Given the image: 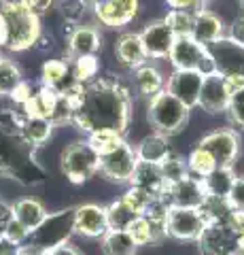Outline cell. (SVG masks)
<instances>
[{
	"instance_id": "8fae6325",
	"label": "cell",
	"mask_w": 244,
	"mask_h": 255,
	"mask_svg": "<svg viewBox=\"0 0 244 255\" xmlns=\"http://www.w3.org/2000/svg\"><path fill=\"white\" fill-rule=\"evenodd\" d=\"M138 0H93L91 11L102 26L106 28H125L138 15Z\"/></svg>"
},
{
	"instance_id": "816d5d0a",
	"label": "cell",
	"mask_w": 244,
	"mask_h": 255,
	"mask_svg": "<svg viewBox=\"0 0 244 255\" xmlns=\"http://www.w3.org/2000/svg\"><path fill=\"white\" fill-rule=\"evenodd\" d=\"M47 255H83L81 253V249L79 247H75L73 243H64V245H58V247H53V249H49V251H45Z\"/></svg>"
},
{
	"instance_id": "7bdbcfd3",
	"label": "cell",
	"mask_w": 244,
	"mask_h": 255,
	"mask_svg": "<svg viewBox=\"0 0 244 255\" xmlns=\"http://www.w3.org/2000/svg\"><path fill=\"white\" fill-rule=\"evenodd\" d=\"M227 41H232L234 45H238L240 49H244V15L236 17L230 23V30H227Z\"/></svg>"
},
{
	"instance_id": "5bb4252c",
	"label": "cell",
	"mask_w": 244,
	"mask_h": 255,
	"mask_svg": "<svg viewBox=\"0 0 244 255\" xmlns=\"http://www.w3.org/2000/svg\"><path fill=\"white\" fill-rule=\"evenodd\" d=\"M102 49V34L91 23H77L70 28L66 36V53L68 60L85 58V55H96Z\"/></svg>"
},
{
	"instance_id": "d4e9b609",
	"label": "cell",
	"mask_w": 244,
	"mask_h": 255,
	"mask_svg": "<svg viewBox=\"0 0 244 255\" xmlns=\"http://www.w3.org/2000/svg\"><path fill=\"white\" fill-rule=\"evenodd\" d=\"M47 215L49 213H47L43 202H38L36 198H21V200H17L11 206V217L17 223H21L28 232H32V230L41 226Z\"/></svg>"
},
{
	"instance_id": "7a4b0ae2",
	"label": "cell",
	"mask_w": 244,
	"mask_h": 255,
	"mask_svg": "<svg viewBox=\"0 0 244 255\" xmlns=\"http://www.w3.org/2000/svg\"><path fill=\"white\" fill-rule=\"evenodd\" d=\"M6 23V45L4 49L21 53L38 45L43 38L41 17L30 13L26 6H21L17 0H6L0 9Z\"/></svg>"
},
{
	"instance_id": "74e56055",
	"label": "cell",
	"mask_w": 244,
	"mask_h": 255,
	"mask_svg": "<svg viewBox=\"0 0 244 255\" xmlns=\"http://www.w3.org/2000/svg\"><path fill=\"white\" fill-rule=\"evenodd\" d=\"M56 4L60 9V15L68 23H73V26L81 23L85 13H87V9H91V4L85 2V0H56Z\"/></svg>"
},
{
	"instance_id": "2e32d148",
	"label": "cell",
	"mask_w": 244,
	"mask_h": 255,
	"mask_svg": "<svg viewBox=\"0 0 244 255\" xmlns=\"http://www.w3.org/2000/svg\"><path fill=\"white\" fill-rule=\"evenodd\" d=\"M202 79L204 75L198 70H172V75L166 81V90L176 100L183 102L187 109H195L202 90Z\"/></svg>"
},
{
	"instance_id": "836d02e7",
	"label": "cell",
	"mask_w": 244,
	"mask_h": 255,
	"mask_svg": "<svg viewBox=\"0 0 244 255\" xmlns=\"http://www.w3.org/2000/svg\"><path fill=\"white\" fill-rule=\"evenodd\" d=\"M123 140H125V136H121V134L115 132V130H96V132L87 134V142L98 155L111 153V151H115Z\"/></svg>"
},
{
	"instance_id": "8d00e7d4",
	"label": "cell",
	"mask_w": 244,
	"mask_h": 255,
	"mask_svg": "<svg viewBox=\"0 0 244 255\" xmlns=\"http://www.w3.org/2000/svg\"><path fill=\"white\" fill-rule=\"evenodd\" d=\"M166 26L172 30V34L176 36H191V28H193V11H168L166 17Z\"/></svg>"
},
{
	"instance_id": "277c9868",
	"label": "cell",
	"mask_w": 244,
	"mask_h": 255,
	"mask_svg": "<svg viewBox=\"0 0 244 255\" xmlns=\"http://www.w3.org/2000/svg\"><path fill=\"white\" fill-rule=\"evenodd\" d=\"M189 115H191V109H187L168 90L155 94L147 107V122L151 124L153 132L168 138L183 132V128L189 124Z\"/></svg>"
},
{
	"instance_id": "9f6ffc18",
	"label": "cell",
	"mask_w": 244,
	"mask_h": 255,
	"mask_svg": "<svg viewBox=\"0 0 244 255\" xmlns=\"http://www.w3.org/2000/svg\"><path fill=\"white\" fill-rule=\"evenodd\" d=\"M198 2H200V4H204V2H212V0H198Z\"/></svg>"
},
{
	"instance_id": "9c48e42d",
	"label": "cell",
	"mask_w": 244,
	"mask_h": 255,
	"mask_svg": "<svg viewBox=\"0 0 244 255\" xmlns=\"http://www.w3.org/2000/svg\"><path fill=\"white\" fill-rule=\"evenodd\" d=\"M163 228H166V236L174 238V241H198L206 228V219H204L200 209L170 206Z\"/></svg>"
},
{
	"instance_id": "c3c4849f",
	"label": "cell",
	"mask_w": 244,
	"mask_h": 255,
	"mask_svg": "<svg viewBox=\"0 0 244 255\" xmlns=\"http://www.w3.org/2000/svg\"><path fill=\"white\" fill-rule=\"evenodd\" d=\"M223 79H225V87H227V92H230V96L236 94V92H240L244 87V75H240V73L223 75Z\"/></svg>"
},
{
	"instance_id": "3957f363",
	"label": "cell",
	"mask_w": 244,
	"mask_h": 255,
	"mask_svg": "<svg viewBox=\"0 0 244 255\" xmlns=\"http://www.w3.org/2000/svg\"><path fill=\"white\" fill-rule=\"evenodd\" d=\"M0 174L17 179L23 185L41 183L45 177L34 159V149L23 145L19 136L6 134H0Z\"/></svg>"
},
{
	"instance_id": "91938a15",
	"label": "cell",
	"mask_w": 244,
	"mask_h": 255,
	"mask_svg": "<svg viewBox=\"0 0 244 255\" xmlns=\"http://www.w3.org/2000/svg\"><path fill=\"white\" fill-rule=\"evenodd\" d=\"M85 2H89V4H91V2H93V0H85Z\"/></svg>"
},
{
	"instance_id": "4dcf8cb0",
	"label": "cell",
	"mask_w": 244,
	"mask_h": 255,
	"mask_svg": "<svg viewBox=\"0 0 244 255\" xmlns=\"http://www.w3.org/2000/svg\"><path fill=\"white\" fill-rule=\"evenodd\" d=\"M106 209V219H108V230H123V232H128V228L134 223V219L140 217V215H136L128 204H125L121 198L119 200L111 202L108 206H104Z\"/></svg>"
},
{
	"instance_id": "83f0119b",
	"label": "cell",
	"mask_w": 244,
	"mask_h": 255,
	"mask_svg": "<svg viewBox=\"0 0 244 255\" xmlns=\"http://www.w3.org/2000/svg\"><path fill=\"white\" fill-rule=\"evenodd\" d=\"M234 183H236L234 168H215L206 179H202L206 196H215V198H230Z\"/></svg>"
},
{
	"instance_id": "60d3db41",
	"label": "cell",
	"mask_w": 244,
	"mask_h": 255,
	"mask_svg": "<svg viewBox=\"0 0 244 255\" xmlns=\"http://www.w3.org/2000/svg\"><path fill=\"white\" fill-rule=\"evenodd\" d=\"M227 117H230V122L244 130V87L240 92H236L230 96V105H227Z\"/></svg>"
},
{
	"instance_id": "f6af8a7d",
	"label": "cell",
	"mask_w": 244,
	"mask_h": 255,
	"mask_svg": "<svg viewBox=\"0 0 244 255\" xmlns=\"http://www.w3.org/2000/svg\"><path fill=\"white\" fill-rule=\"evenodd\" d=\"M227 200L236 211H244V177H236V183Z\"/></svg>"
},
{
	"instance_id": "30bf717a",
	"label": "cell",
	"mask_w": 244,
	"mask_h": 255,
	"mask_svg": "<svg viewBox=\"0 0 244 255\" xmlns=\"http://www.w3.org/2000/svg\"><path fill=\"white\" fill-rule=\"evenodd\" d=\"M136 164H138L136 151H134L132 145H128V142L123 140L115 151H111V153H106V155H100L98 172L106 181L121 185V183H130Z\"/></svg>"
},
{
	"instance_id": "44dd1931",
	"label": "cell",
	"mask_w": 244,
	"mask_h": 255,
	"mask_svg": "<svg viewBox=\"0 0 244 255\" xmlns=\"http://www.w3.org/2000/svg\"><path fill=\"white\" fill-rule=\"evenodd\" d=\"M115 55L119 60V64H123L130 70H136L145 62H149L138 32H123V34H119V38L115 43Z\"/></svg>"
},
{
	"instance_id": "5b68a950",
	"label": "cell",
	"mask_w": 244,
	"mask_h": 255,
	"mask_svg": "<svg viewBox=\"0 0 244 255\" xmlns=\"http://www.w3.org/2000/svg\"><path fill=\"white\" fill-rule=\"evenodd\" d=\"M75 234V209H64L58 213H49L45 221L36 230L28 234L26 247L38 251H49L58 245H64Z\"/></svg>"
},
{
	"instance_id": "bcb514c9",
	"label": "cell",
	"mask_w": 244,
	"mask_h": 255,
	"mask_svg": "<svg viewBox=\"0 0 244 255\" xmlns=\"http://www.w3.org/2000/svg\"><path fill=\"white\" fill-rule=\"evenodd\" d=\"M32 92H34V87H32V83L30 81H26V79H23V81L17 85V90H15L13 94H11V100L15 102V105H19V107H23L28 102V98L30 96H32Z\"/></svg>"
},
{
	"instance_id": "e0dca14e",
	"label": "cell",
	"mask_w": 244,
	"mask_h": 255,
	"mask_svg": "<svg viewBox=\"0 0 244 255\" xmlns=\"http://www.w3.org/2000/svg\"><path fill=\"white\" fill-rule=\"evenodd\" d=\"M166 198L168 206H178V209H200L206 200V191H204V185L200 179L195 177H185L183 181L174 183L166 189Z\"/></svg>"
},
{
	"instance_id": "8992f818",
	"label": "cell",
	"mask_w": 244,
	"mask_h": 255,
	"mask_svg": "<svg viewBox=\"0 0 244 255\" xmlns=\"http://www.w3.org/2000/svg\"><path fill=\"white\" fill-rule=\"evenodd\" d=\"M60 166L64 177L75 183V185H81V183L89 181L93 174L98 172L100 166V155L91 149V145L87 142V138L83 140H75L62 151L60 157Z\"/></svg>"
},
{
	"instance_id": "1f68e13d",
	"label": "cell",
	"mask_w": 244,
	"mask_h": 255,
	"mask_svg": "<svg viewBox=\"0 0 244 255\" xmlns=\"http://www.w3.org/2000/svg\"><path fill=\"white\" fill-rule=\"evenodd\" d=\"M200 213L204 215L206 223H225L227 217L234 213V206L230 204L227 198H215L206 196V200L200 206Z\"/></svg>"
},
{
	"instance_id": "603a6c76",
	"label": "cell",
	"mask_w": 244,
	"mask_h": 255,
	"mask_svg": "<svg viewBox=\"0 0 244 255\" xmlns=\"http://www.w3.org/2000/svg\"><path fill=\"white\" fill-rule=\"evenodd\" d=\"M132 81L134 90L138 96L151 100L155 94H160L162 90H166V77L160 68L151 62H145L143 66H138L136 70H132Z\"/></svg>"
},
{
	"instance_id": "ba28073f",
	"label": "cell",
	"mask_w": 244,
	"mask_h": 255,
	"mask_svg": "<svg viewBox=\"0 0 244 255\" xmlns=\"http://www.w3.org/2000/svg\"><path fill=\"white\" fill-rule=\"evenodd\" d=\"M240 145L242 138L234 128H217L206 136H202L198 142V147L215 159L217 168H234L236 159L240 155Z\"/></svg>"
},
{
	"instance_id": "d6986e66",
	"label": "cell",
	"mask_w": 244,
	"mask_h": 255,
	"mask_svg": "<svg viewBox=\"0 0 244 255\" xmlns=\"http://www.w3.org/2000/svg\"><path fill=\"white\" fill-rule=\"evenodd\" d=\"M191 38L204 47H210L225 38V23L215 11L210 9H195L193 11V28Z\"/></svg>"
},
{
	"instance_id": "7402d4cb",
	"label": "cell",
	"mask_w": 244,
	"mask_h": 255,
	"mask_svg": "<svg viewBox=\"0 0 244 255\" xmlns=\"http://www.w3.org/2000/svg\"><path fill=\"white\" fill-rule=\"evenodd\" d=\"M130 187H138V189H143L151 196H163L166 189H168L160 164H149V162H138L136 164L134 174L130 179Z\"/></svg>"
},
{
	"instance_id": "7c38bea8",
	"label": "cell",
	"mask_w": 244,
	"mask_h": 255,
	"mask_svg": "<svg viewBox=\"0 0 244 255\" xmlns=\"http://www.w3.org/2000/svg\"><path fill=\"white\" fill-rule=\"evenodd\" d=\"M238 241L240 238L227 228V223H206L195 243L200 255H234Z\"/></svg>"
},
{
	"instance_id": "484cf974",
	"label": "cell",
	"mask_w": 244,
	"mask_h": 255,
	"mask_svg": "<svg viewBox=\"0 0 244 255\" xmlns=\"http://www.w3.org/2000/svg\"><path fill=\"white\" fill-rule=\"evenodd\" d=\"M134 151H136L138 162H149V164H162L163 159L172 153L168 136H162V134H157V132L147 134V136L134 147Z\"/></svg>"
},
{
	"instance_id": "4316f807",
	"label": "cell",
	"mask_w": 244,
	"mask_h": 255,
	"mask_svg": "<svg viewBox=\"0 0 244 255\" xmlns=\"http://www.w3.org/2000/svg\"><path fill=\"white\" fill-rule=\"evenodd\" d=\"M128 234L136 243V247H147V245H155L162 238H166V228H163V221H155V219H149L140 215L128 228Z\"/></svg>"
},
{
	"instance_id": "f5cc1de1",
	"label": "cell",
	"mask_w": 244,
	"mask_h": 255,
	"mask_svg": "<svg viewBox=\"0 0 244 255\" xmlns=\"http://www.w3.org/2000/svg\"><path fill=\"white\" fill-rule=\"evenodd\" d=\"M6 45V23H4V17L0 13V49Z\"/></svg>"
},
{
	"instance_id": "b9f144b4",
	"label": "cell",
	"mask_w": 244,
	"mask_h": 255,
	"mask_svg": "<svg viewBox=\"0 0 244 255\" xmlns=\"http://www.w3.org/2000/svg\"><path fill=\"white\" fill-rule=\"evenodd\" d=\"M2 234H4L6 238H11L13 243H17V245L23 247V245H26V241H28V234H30V232L21 226V223H17V221L11 217L9 221H6V226H4V230H2Z\"/></svg>"
},
{
	"instance_id": "11a10c76",
	"label": "cell",
	"mask_w": 244,
	"mask_h": 255,
	"mask_svg": "<svg viewBox=\"0 0 244 255\" xmlns=\"http://www.w3.org/2000/svg\"><path fill=\"white\" fill-rule=\"evenodd\" d=\"M234 255H244V238H240V241H238V247H236Z\"/></svg>"
},
{
	"instance_id": "ab89813d",
	"label": "cell",
	"mask_w": 244,
	"mask_h": 255,
	"mask_svg": "<svg viewBox=\"0 0 244 255\" xmlns=\"http://www.w3.org/2000/svg\"><path fill=\"white\" fill-rule=\"evenodd\" d=\"M21 128V113L11 109H0V134L6 136H19Z\"/></svg>"
},
{
	"instance_id": "9a60e30c",
	"label": "cell",
	"mask_w": 244,
	"mask_h": 255,
	"mask_svg": "<svg viewBox=\"0 0 244 255\" xmlns=\"http://www.w3.org/2000/svg\"><path fill=\"white\" fill-rule=\"evenodd\" d=\"M138 34H140V41H143L145 53L149 60H166L168 58L172 43H174V34H172V30L166 26L163 19L149 21Z\"/></svg>"
},
{
	"instance_id": "6da1fadb",
	"label": "cell",
	"mask_w": 244,
	"mask_h": 255,
	"mask_svg": "<svg viewBox=\"0 0 244 255\" xmlns=\"http://www.w3.org/2000/svg\"><path fill=\"white\" fill-rule=\"evenodd\" d=\"M64 100L73 109L70 124L91 134L96 130H115L125 136L132 122V92L119 77L98 75L85 85L68 90Z\"/></svg>"
},
{
	"instance_id": "f907efd6",
	"label": "cell",
	"mask_w": 244,
	"mask_h": 255,
	"mask_svg": "<svg viewBox=\"0 0 244 255\" xmlns=\"http://www.w3.org/2000/svg\"><path fill=\"white\" fill-rule=\"evenodd\" d=\"M21 245L13 243L11 238H6L2 232H0V255H19Z\"/></svg>"
},
{
	"instance_id": "7dc6e473",
	"label": "cell",
	"mask_w": 244,
	"mask_h": 255,
	"mask_svg": "<svg viewBox=\"0 0 244 255\" xmlns=\"http://www.w3.org/2000/svg\"><path fill=\"white\" fill-rule=\"evenodd\" d=\"M225 223H227V228H230L238 238H244V211H236L234 209V213L227 217Z\"/></svg>"
},
{
	"instance_id": "db71d44e",
	"label": "cell",
	"mask_w": 244,
	"mask_h": 255,
	"mask_svg": "<svg viewBox=\"0 0 244 255\" xmlns=\"http://www.w3.org/2000/svg\"><path fill=\"white\" fill-rule=\"evenodd\" d=\"M19 255H47L45 251H38V249H32V247H21Z\"/></svg>"
},
{
	"instance_id": "cb8c5ba5",
	"label": "cell",
	"mask_w": 244,
	"mask_h": 255,
	"mask_svg": "<svg viewBox=\"0 0 244 255\" xmlns=\"http://www.w3.org/2000/svg\"><path fill=\"white\" fill-rule=\"evenodd\" d=\"M53 126L49 119L43 117H26L21 115V128H19V138L23 145H28L30 149L43 147L53 134Z\"/></svg>"
},
{
	"instance_id": "6f0895ef",
	"label": "cell",
	"mask_w": 244,
	"mask_h": 255,
	"mask_svg": "<svg viewBox=\"0 0 244 255\" xmlns=\"http://www.w3.org/2000/svg\"><path fill=\"white\" fill-rule=\"evenodd\" d=\"M238 4L242 6V9H244V0H238Z\"/></svg>"
},
{
	"instance_id": "ac0fdd59",
	"label": "cell",
	"mask_w": 244,
	"mask_h": 255,
	"mask_svg": "<svg viewBox=\"0 0 244 255\" xmlns=\"http://www.w3.org/2000/svg\"><path fill=\"white\" fill-rule=\"evenodd\" d=\"M75 232L85 238H102L108 232L106 209L91 202L75 206Z\"/></svg>"
},
{
	"instance_id": "52a82bcc",
	"label": "cell",
	"mask_w": 244,
	"mask_h": 255,
	"mask_svg": "<svg viewBox=\"0 0 244 255\" xmlns=\"http://www.w3.org/2000/svg\"><path fill=\"white\" fill-rule=\"evenodd\" d=\"M168 60L174 70H198L202 75L217 70L208 47L195 43L191 36H176L168 53Z\"/></svg>"
},
{
	"instance_id": "4fadbf2b",
	"label": "cell",
	"mask_w": 244,
	"mask_h": 255,
	"mask_svg": "<svg viewBox=\"0 0 244 255\" xmlns=\"http://www.w3.org/2000/svg\"><path fill=\"white\" fill-rule=\"evenodd\" d=\"M227 105H230V92L225 87L223 75L219 70H212V73L204 75L198 107L202 111H206L208 115H219V113H225Z\"/></svg>"
},
{
	"instance_id": "f546056e",
	"label": "cell",
	"mask_w": 244,
	"mask_h": 255,
	"mask_svg": "<svg viewBox=\"0 0 244 255\" xmlns=\"http://www.w3.org/2000/svg\"><path fill=\"white\" fill-rule=\"evenodd\" d=\"M23 81L21 68L15 64L9 55H0V98H6L17 90V85Z\"/></svg>"
},
{
	"instance_id": "f1b7e54d",
	"label": "cell",
	"mask_w": 244,
	"mask_h": 255,
	"mask_svg": "<svg viewBox=\"0 0 244 255\" xmlns=\"http://www.w3.org/2000/svg\"><path fill=\"white\" fill-rule=\"evenodd\" d=\"M100 241L104 255H136L138 249L136 243L132 241V236L123 230H108Z\"/></svg>"
},
{
	"instance_id": "ffe728a7",
	"label": "cell",
	"mask_w": 244,
	"mask_h": 255,
	"mask_svg": "<svg viewBox=\"0 0 244 255\" xmlns=\"http://www.w3.org/2000/svg\"><path fill=\"white\" fill-rule=\"evenodd\" d=\"M41 85L49 87V90L58 94H66L68 90H73L75 85H81L75 81L73 75V62L68 58H53L47 60L41 68Z\"/></svg>"
},
{
	"instance_id": "681fc988",
	"label": "cell",
	"mask_w": 244,
	"mask_h": 255,
	"mask_svg": "<svg viewBox=\"0 0 244 255\" xmlns=\"http://www.w3.org/2000/svg\"><path fill=\"white\" fill-rule=\"evenodd\" d=\"M166 4L172 11H195L202 6L198 0H166Z\"/></svg>"
},
{
	"instance_id": "d6a6232c",
	"label": "cell",
	"mask_w": 244,
	"mask_h": 255,
	"mask_svg": "<svg viewBox=\"0 0 244 255\" xmlns=\"http://www.w3.org/2000/svg\"><path fill=\"white\" fill-rule=\"evenodd\" d=\"M215 168H217L215 159H212L204 149H200L198 145H195L191 149V153H189V157H187V170H189V174L202 181V179H206Z\"/></svg>"
},
{
	"instance_id": "680465c9",
	"label": "cell",
	"mask_w": 244,
	"mask_h": 255,
	"mask_svg": "<svg viewBox=\"0 0 244 255\" xmlns=\"http://www.w3.org/2000/svg\"><path fill=\"white\" fill-rule=\"evenodd\" d=\"M4 2H6V0H0V9H2V4H4Z\"/></svg>"
},
{
	"instance_id": "d590c367",
	"label": "cell",
	"mask_w": 244,
	"mask_h": 255,
	"mask_svg": "<svg viewBox=\"0 0 244 255\" xmlns=\"http://www.w3.org/2000/svg\"><path fill=\"white\" fill-rule=\"evenodd\" d=\"M73 62V75H75V81L77 83H89L93 81L98 75H100V62L96 55H85V58H77V60H70Z\"/></svg>"
},
{
	"instance_id": "ee69618b",
	"label": "cell",
	"mask_w": 244,
	"mask_h": 255,
	"mask_svg": "<svg viewBox=\"0 0 244 255\" xmlns=\"http://www.w3.org/2000/svg\"><path fill=\"white\" fill-rule=\"evenodd\" d=\"M21 6H26L30 13L38 15V17H43L45 13H49L53 6H56V0H17Z\"/></svg>"
},
{
	"instance_id": "e575fe53",
	"label": "cell",
	"mask_w": 244,
	"mask_h": 255,
	"mask_svg": "<svg viewBox=\"0 0 244 255\" xmlns=\"http://www.w3.org/2000/svg\"><path fill=\"white\" fill-rule=\"evenodd\" d=\"M162 168V174H163V181H166V185H174V183L183 181L185 177H189V170H187V159L176 155L174 151L163 159V162L160 164Z\"/></svg>"
},
{
	"instance_id": "f35d334b",
	"label": "cell",
	"mask_w": 244,
	"mask_h": 255,
	"mask_svg": "<svg viewBox=\"0 0 244 255\" xmlns=\"http://www.w3.org/2000/svg\"><path fill=\"white\" fill-rule=\"evenodd\" d=\"M155 198H160V196H151V194H147V191L138 189V187H130L121 196V200L128 204L136 215H145V211L151 206V202L155 200Z\"/></svg>"
}]
</instances>
